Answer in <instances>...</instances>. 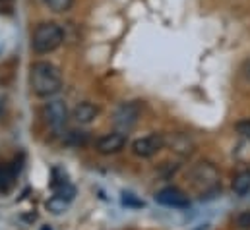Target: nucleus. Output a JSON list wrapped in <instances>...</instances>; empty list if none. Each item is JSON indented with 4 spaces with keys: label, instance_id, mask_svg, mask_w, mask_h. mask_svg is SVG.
<instances>
[{
    "label": "nucleus",
    "instance_id": "8",
    "mask_svg": "<svg viewBox=\"0 0 250 230\" xmlns=\"http://www.w3.org/2000/svg\"><path fill=\"white\" fill-rule=\"evenodd\" d=\"M126 145V135L121 132H113V134H107L103 137L97 139L95 143V149L101 153V155H115L119 151H123Z\"/></svg>",
    "mask_w": 250,
    "mask_h": 230
},
{
    "label": "nucleus",
    "instance_id": "4",
    "mask_svg": "<svg viewBox=\"0 0 250 230\" xmlns=\"http://www.w3.org/2000/svg\"><path fill=\"white\" fill-rule=\"evenodd\" d=\"M140 115H142L140 103H136V101L123 103V105L115 111V116H113V126H115V130L121 132V134H128V132L138 124Z\"/></svg>",
    "mask_w": 250,
    "mask_h": 230
},
{
    "label": "nucleus",
    "instance_id": "1",
    "mask_svg": "<svg viewBox=\"0 0 250 230\" xmlns=\"http://www.w3.org/2000/svg\"><path fill=\"white\" fill-rule=\"evenodd\" d=\"M29 87L33 95L41 99L53 97L62 89V74L55 64L47 60L33 62L29 68Z\"/></svg>",
    "mask_w": 250,
    "mask_h": 230
},
{
    "label": "nucleus",
    "instance_id": "13",
    "mask_svg": "<svg viewBox=\"0 0 250 230\" xmlns=\"http://www.w3.org/2000/svg\"><path fill=\"white\" fill-rule=\"evenodd\" d=\"M45 4L49 6V10L57 14H64L74 6V0H45Z\"/></svg>",
    "mask_w": 250,
    "mask_h": 230
},
{
    "label": "nucleus",
    "instance_id": "7",
    "mask_svg": "<svg viewBox=\"0 0 250 230\" xmlns=\"http://www.w3.org/2000/svg\"><path fill=\"white\" fill-rule=\"evenodd\" d=\"M155 201L159 205L165 207H173V209H188L190 207V199L188 195L177 186H167L163 190H159L155 193Z\"/></svg>",
    "mask_w": 250,
    "mask_h": 230
},
{
    "label": "nucleus",
    "instance_id": "11",
    "mask_svg": "<svg viewBox=\"0 0 250 230\" xmlns=\"http://www.w3.org/2000/svg\"><path fill=\"white\" fill-rule=\"evenodd\" d=\"M16 176H18V171L10 165H0V192L2 193H8L14 184H16Z\"/></svg>",
    "mask_w": 250,
    "mask_h": 230
},
{
    "label": "nucleus",
    "instance_id": "18",
    "mask_svg": "<svg viewBox=\"0 0 250 230\" xmlns=\"http://www.w3.org/2000/svg\"><path fill=\"white\" fill-rule=\"evenodd\" d=\"M243 74H245V77L250 81V60L245 62V66H243Z\"/></svg>",
    "mask_w": 250,
    "mask_h": 230
},
{
    "label": "nucleus",
    "instance_id": "6",
    "mask_svg": "<svg viewBox=\"0 0 250 230\" xmlns=\"http://www.w3.org/2000/svg\"><path fill=\"white\" fill-rule=\"evenodd\" d=\"M165 147V137L161 134H149L144 137H138L132 143V151L134 155L142 157V159H149L153 155H157L161 149Z\"/></svg>",
    "mask_w": 250,
    "mask_h": 230
},
{
    "label": "nucleus",
    "instance_id": "14",
    "mask_svg": "<svg viewBox=\"0 0 250 230\" xmlns=\"http://www.w3.org/2000/svg\"><path fill=\"white\" fill-rule=\"evenodd\" d=\"M66 205H68V201H64L62 197H59V195H55V197L49 201V209H51L53 213H62L64 209H66Z\"/></svg>",
    "mask_w": 250,
    "mask_h": 230
},
{
    "label": "nucleus",
    "instance_id": "5",
    "mask_svg": "<svg viewBox=\"0 0 250 230\" xmlns=\"http://www.w3.org/2000/svg\"><path fill=\"white\" fill-rule=\"evenodd\" d=\"M43 115L47 124L51 126V130L55 134H62L66 130V124H68V109H66V103L64 101H51L45 105L43 109Z\"/></svg>",
    "mask_w": 250,
    "mask_h": 230
},
{
    "label": "nucleus",
    "instance_id": "17",
    "mask_svg": "<svg viewBox=\"0 0 250 230\" xmlns=\"http://www.w3.org/2000/svg\"><path fill=\"white\" fill-rule=\"evenodd\" d=\"M123 203H125V205H132V207H142V205H144V201H136V199H134L130 193H125Z\"/></svg>",
    "mask_w": 250,
    "mask_h": 230
},
{
    "label": "nucleus",
    "instance_id": "12",
    "mask_svg": "<svg viewBox=\"0 0 250 230\" xmlns=\"http://www.w3.org/2000/svg\"><path fill=\"white\" fill-rule=\"evenodd\" d=\"M233 193L235 195H247L250 192V171H243L233 180Z\"/></svg>",
    "mask_w": 250,
    "mask_h": 230
},
{
    "label": "nucleus",
    "instance_id": "2",
    "mask_svg": "<svg viewBox=\"0 0 250 230\" xmlns=\"http://www.w3.org/2000/svg\"><path fill=\"white\" fill-rule=\"evenodd\" d=\"M64 41L62 27L55 21H45L39 23L31 35V49L37 55H49L53 51H57Z\"/></svg>",
    "mask_w": 250,
    "mask_h": 230
},
{
    "label": "nucleus",
    "instance_id": "10",
    "mask_svg": "<svg viewBox=\"0 0 250 230\" xmlns=\"http://www.w3.org/2000/svg\"><path fill=\"white\" fill-rule=\"evenodd\" d=\"M97 116H99V109H97L93 103H80V105H76V109L72 111L74 122L80 124V126L91 124Z\"/></svg>",
    "mask_w": 250,
    "mask_h": 230
},
{
    "label": "nucleus",
    "instance_id": "15",
    "mask_svg": "<svg viewBox=\"0 0 250 230\" xmlns=\"http://www.w3.org/2000/svg\"><path fill=\"white\" fill-rule=\"evenodd\" d=\"M237 132L243 135V137H249L250 139V118H247V120H241V122H237Z\"/></svg>",
    "mask_w": 250,
    "mask_h": 230
},
{
    "label": "nucleus",
    "instance_id": "16",
    "mask_svg": "<svg viewBox=\"0 0 250 230\" xmlns=\"http://www.w3.org/2000/svg\"><path fill=\"white\" fill-rule=\"evenodd\" d=\"M239 229H250V211H243L237 219H235Z\"/></svg>",
    "mask_w": 250,
    "mask_h": 230
},
{
    "label": "nucleus",
    "instance_id": "9",
    "mask_svg": "<svg viewBox=\"0 0 250 230\" xmlns=\"http://www.w3.org/2000/svg\"><path fill=\"white\" fill-rule=\"evenodd\" d=\"M165 147H169L171 151L179 153L181 157H188V155L194 153L196 143L188 134H171L169 137H165Z\"/></svg>",
    "mask_w": 250,
    "mask_h": 230
},
{
    "label": "nucleus",
    "instance_id": "3",
    "mask_svg": "<svg viewBox=\"0 0 250 230\" xmlns=\"http://www.w3.org/2000/svg\"><path fill=\"white\" fill-rule=\"evenodd\" d=\"M190 186L200 193V197H208L219 190V172L211 163H198L188 172Z\"/></svg>",
    "mask_w": 250,
    "mask_h": 230
},
{
    "label": "nucleus",
    "instance_id": "19",
    "mask_svg": "<svg viewBox=\"0 0 250 230\" xmlns=\"http://www.w3.org/2000/svg\"><path fill=\"white\" fill-rule=\"evenodd\" d=\"M43 230H51V229H43Z\"/></svg>",
    "mask_w": 250,
    "mask_h": 230
}]
</instances>
